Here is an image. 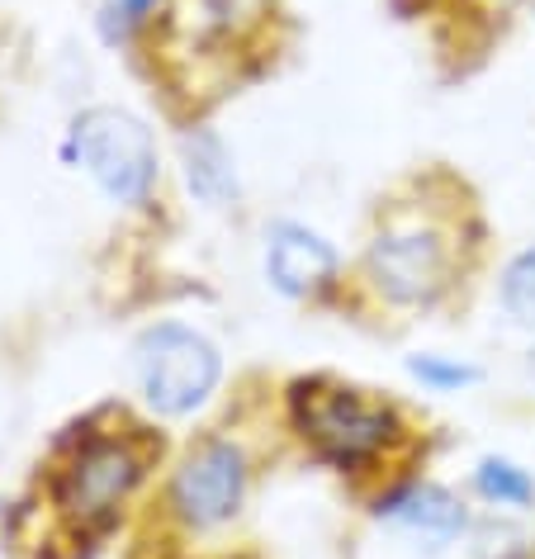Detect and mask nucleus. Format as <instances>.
I'll return each mask as SVG.
<instances>
[{
    "mask_svg": "<svg viewBox=\"0 0 535 559\" xmlns=\"http://www.w3.org/2000/svg\"><path fill=\"white\" fill-rule=\"evenodd\" d=\"M289 423L313 445V455L328 460L332 469L374 465L403 431L393 403L370 399L365 389L328 380V374L289 384Z\"/></svg>",
    "mask_w": 535,
    "mask_h": 559,
    "instance_id": "1",
    "label": "nucleus"
},
{
    "mask_svg": "<svg viewBox=\"0 0 535 559\" xmlns=\"http://www.w3.org/2000/svg\"><path fill=\"white\" fill-rule=\"evenodd\" d=\"M152 451L133 431H91L52 469V508L81 531H105L147 479Z\"/></svg>",
    "mask_w": 535,
    "mask_h": 559,
    "instance_id": "2",
    "label": "nucleus"
},
{
    "mask_svg": "<svg viewBox=\"0 0 535 559\" xmlns=\"http://www.w3.org/2000/svg\"><path fill=\"white\" fill-rule=\"evenodd\" d=\"M67 162L86 166V176L100 186L109 204H147L157 190V138L133 109L119 105H91L72 119L67 133Z\"/></svg>",
    "mask_w": 535,
    "mask_h": 559,
    "instance_id": "3",
    "label": "nucleus"
},
{
    "mask_svg": "<svg viewBox=\"0 0 535 559\" xmlns=\"http://www.w3.org/2000/svg\"><path fill=\"white\" fill-rule=\"evenodd\" d=\"M133 370L152 413L190 417L214 399L223 380V352L190 323H152L133 342Z\"/></svg>",
    "mask_w": 535,
    "mask_h": 559,
    "instance_id": "4",
    "label": "nucleus"
},
{
    "mask_svg": "<svg viewBox=\"0 0 535 559\" xmlns=\"http://www.w3.org/2000/svg\"><path fill=\"white\" fill-rule=\"evenodd\" d=\"M365 275L393 309H431L455 285V251L431 223H399L365 247Z\"/></svg>",
    "mask_w": 535,
    "mask_h": 559,
    "instance_id": "5",
    "label": "nucleus"
},
{
    "mask_svg": "<svg viewBox=\"0 0 535 559\" xmlns=\"http://www.w3.org/2000/svg\"><path fill=\"white\" fill-rule=\"evenodd\" d=\"M247 484H251V460L242 445L233 437H204L176 465L166 502L190 531H214L242 512Z\"/></svg>",
    "mask_w": 535,
    "mask_h": 559,
    "instance_id": "6",
    "label": "nucleus"
},
{
    "mask_svg": "<svg viewBox=\"0 0 535 559\" xmlns=\"http://www.w3.org/2000/svg\"><path fill=\"white\" fill-rule=\"evenodd\" d=\"M374 516L384 526L403 531V536L421 540L427 550H445V545H455L464 531H469L464 498L436 479H407L399 488H389V493L374 502Z\"/></svg>",
    "mask_w": 535,
    "mask_h": 559,
    "instance_id": "7",
    "label": "nucleus"
},
{
    "mask_svg": "<svg viewBox=\"0 0 535 559\" xmlns=\"http://www.w3.org/2000/svg\"><path fill=\"white\" fill-rule=\"evenodd\" d=\"M336 271H342V257L318 228L294 218L271 223V233H265V280H271L275 295L308 299L318 289H328Z\"/></svg>",
    "mask_w": 535,
    "mask_h": 559,
    "instance_id": "8",
    "label": "nucleus"
},
{
    "mask_svg": "<svg viewBox=\"0 0 535 559\" xmlns=\"http://www.w3.org/2000/svg\"><path fill=\"white\" fill-rule=\"evenodd\" d=\"M180 166H186V186L200 204L228 209L237 200V166L228 143L214 129H190L180 133Z\"/></svg>",
    "mask_w": 535,
    "mask_h": 559,
    "instance_id": "9",
    "label": "nucleus"
},
{
    "mask_svg": "<svg viewBox=\"0 0 535 559\" xmlns=\"http://www.w3.org/2000/svg\"><path fill=\"white\" fill-rule=\"evenodd\" d=\"M474 493L492 502V508H531L535 502V474L526 465H516V460L507 455H484L474 465Z\"/></svg>",
    "mask_w": 535,
    "mask_h": 559,
    "instance_id": "10",
    "label": "nucleus"
},
{
    "mask_svg": "<svg viewBox=\"0 0 535 559\" xmlns=\"http://www.w3.org/2000/svg\"><path fill=\"white\" fill-rule=\"evenodd\" d=\"M407 374H413L421 389H431V394H460V389H474L484 380L478 366H469V360H460V356H441V352L407 356Z\"/></svg>",
    "mask_w": 535,
    "mask_h": 559,
    "instance_id": "11",
    "label": "nucleus"
},
{
    "mask_svg": "<svg viewBox=\"0 0 535 559\" xmlns=\"http://www.w3.org/2000/svg\"><path fill=\"white\" fill-rule=\"evenodd\" d=\"M498 295H502V309H507V318H512L516 328L535 332V247L516 251V257L507 261Z\"/></svg>",
    "mask_w": 535,
    "mask_h": 559,
    "instance_id": "12",
    "label": "nucleus"
},
{
    "mask_svg": "<svg viewBox=\"0 0 535 559\" xmlns=\"http://www.w3.org/2000/svg\"><path fill=\"white\" fill-rule=\"evenodd\" d=\"M162 0H100V34L105 44H129V38L152 20Z\"/></svg>",
    "mask_w": 535,
    "mask_h": 559,
    "instance_id": "13",
    "label": "nucleus"
},
{
    "mask_svg": "<svg viewBox=\"0 0 535 559\" xmlns=\"http://www.w3.org/2000/svg\"><path fill=\"white\" fill-rule=\"evenodd\" d=\"M204 15L214 29L233 34V29H251V24H261L271 15V0H200Z\"/></svg>",
    "mask_w": 535,
    "mask_h": 559,
    "instance_id": "14",
    "label": "nucleus"
},
{
    "mask_svg": "<svg viewBox=\"0 0 535 559\" xmlns=\"http://www.w3.org/2000/svg\"><path fill=\"white\" fill-rule=\"evenodd\" d=\"M531 374H535V356H531Z\"/></svg>",
    "mask_w": 535,
    "mask_h": 559,
    "instance_id": "15",
    "label": "nucleus"
},
{
    "mask_svg": "<svg viewBox=\"0 0 535 559\" xmlns=\"http://www.w3.org/2000/svg\"><path fill=\"white\" fill-rule=\"evenodd\" d=\"M531 10H535V0H531Z\"/></svg>",
    "mask_w": 535,
    "mask_h": 559,
    "instance_id": "16",
    "label": "nucleus"
}]
</instances>
